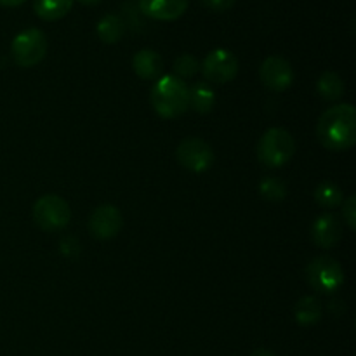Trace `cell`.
<instances>
[{
  "label": "cell",
  "mask_w": 356,
  "mask_h": 356,
  "mask_svg": "<svg viewBox=\"0 0 356 356\" xmlns=\"http://www.w3.org/2000/svg\"><path fill=\"white\" fill-rule=\"evenodd\" d=\"M313 197H315V202L322 209H336L344 200L343 190L334 181H323V183H320L315 188V195Z\"/></svg>",
  "instance_id": "d6986e66"
},
{
  "label": "cell",
  "mask_w": 356,
  "mask_h": 356,
  "mask_svg": "<svg viewBox=\"0 0 356 356\" xmlns=\"http://www.w3.org/2000/svg\"><path fill=\"white\" fill-rule=\"evenodd\" d=\"M343 238V229H341L339 219L334 214L318 216L312 225V240L320 249H332Z\"/></svg>",
  "instance_id": "8fae6325"
},
{
  "label": "cell",
  "mask_w": 356,
  "mask_h": 356,
  "mask_svg": "<svg viewBox=\"0 0 356 356\" xmlns=\"http://www.w3.org/2000/svg\"><path fill=\"white\" fill-rule=\"evenodd\" d=\"M316 138L329 152H348L356 143V111L350 103L330 106L316 122Z\"/></svg>",
  "instance_id": "6da1fadb"
},
{
  "label": "cell",
  "mask_w": 356,
  "mask_h": 356,
  "mask_svg": "<svg viewBox=\"0 0 356 356\" xmlns=\"http://www.w3.org/2000/svg\"><path fill=\"white\" fill-rule=\"evenodd\" d=\"M200 72V63L195 56L191 54H181L179 58L174 61V75L181 80H186L195 76Z\"/></svg>",
  "instance_id": "44dd1931"
},
{
  "label": "cell",
  "mask_w": 356,
  "mask_h": 356,
  "mask_svg": "<svg viewBox=\"0 0 356 356\" xmlns=\"http://www.w3.org/2000/svg\"><path fill=\"white\" fill-rule=\"evenodd\" d=\"M47 37L38 28H28L17 33L10 44V54L14 63L21 68H33L44 61L47 54Z\"/></svg>",
  "instance_id": "8992f818"
},
{
  "label": "cell",
  "mask_w": 356,
  "mask_h": 356,
  "mask_svg": "<svg viewBox=\"0 0 356 356\" xmlns=\"http://www.w3.org/2000/svg\"><path fill=\"white\" fill-rule=\"evenodd\" d=\"M176 159L183 169L202 174L214 165V149L200 138H186L176 148Z\"/></svg>",
  "instance_id": "ba28073f"
},
{
  "label": "cell",
  "mask_w": 356,
  "mask_h": 356,
  "mask_svg": "<svg viewBox=\"0 0 356 356\" xmlns=\"http://www.w3.org/2000/svg\"><path fill=\"white\" fill-rule=\"evenodd\" d=\"M82 6H96V3H99L101 0H79Z\"/></svg>",
  "instance_id": "484cf974"
},
{
  "label": "cell",
  "mask_w": 356,
  "mask_h": 356,
  "mask_svg": "<svg viewBox=\"0 0 356 356\" xmlns=\"http://www.w3.org/2000/svg\"><path fill=\"white\" fill-rule=\"evenodd\" d=\"M250 356H277V355L270 350H256Z\"/></svg>",
  "instance_id": "d4e9b609"
},
{
  "label": "cell",
  "mask_w": 356,
  "mask_h": 356,
  "mask_svg": "<svg viewBox=\"0 0 356 356\" xmlns=\"http://www.w3.org/2000/svg\"><path fill=\"white\" fill-rule=\"evenodd\" d=\"M124 218L115 205L104 204L96 207L89 218V232L97 240H111L120 233Z\"/></svg>",
  "instance_id": "30bf717a"
},
{
  "label": "cell",
  "mask_w": 356,
  "mask_h": 356,
  "mask_svg": "<svg viewBox=\"0 0 356 356\" xmlns=\"http://www.w3.org/2000/svg\"><path fill=\"white\" fill-rule=\"evenodd\" d=\"M207 9L216 10V13H222V10H228L235 6V0H202Z\"/></svg>",
  "instance_id": "603a6c76"
},
{
  "label": "cell",
  "mask_w": 356,
  "mask_h": 356,
  "mask_svg": "<svg viewBox=\"0 0 356 356\" xmlns=\"http://www.w3.org/2000/svg\"><path fill=\"white\" fill-rule=\"evenodd\" d=\"M138 6L149 19L176 21L186 13L190 0H138Z\"/></svg>",
  "instance_id": "7c38bea8"
},
{
  "label": "cell",
  "mask_w": 356,
  "mask_h": 356,
  "mask_svg": "<svg viewBox=\"0 0 356 356\" xmlns=\"http://www.w3.org/2000/svg\"><path fill=\"white\" fill-rule=\"evenodd\" d=\"M26 0H0V6L3 7H17L21 3H24Z\"/></svg>",
  "instance_id": "cb8c5ba5"
},
{
  "label": "cell",
  "mask_w": 356,
  "mask_h": 356,
  "mask_svg": "<svg viewBox=\"0 0 356 356\" xmlns=\"http://www.w3.org/2000/svg\"><path fill=\"white\" fill-rule=\"evenodd\" d=\"M305 278L320 294H334L344 285V270L334 257L318 256L308 263Z\"/></svg>",
  "instance_id": "277c9868"
},
{
  "label": "cell",
  "mask_w": 356,
  "mask_h": 356,
  "mask_svg": "<svg viewBox=\"0 0 356 356\" xmlns=\"http://www.w3.org/2000/svg\"><path fill=\"white\" fill-rule=\"evenodd\" d=\"M132 70L143 80H156L162 76L163 59L153 49H141L132 58Z\"/></svg>",
  "instance_id": "4fadbf2b"
},
{
  "label": "cell",
  "mask_w": 356,
  "mask_h": 356,
  "mask_svg": "<svg viewBox=\"0 0 356 356\" xmlns=\"http://www.w3.org/2000/svg\"><path fill=\"white\" fill-rule=\"evenodd\" d=\"M33 221L42 232L54 233L61 232L68 226L72 219V211H70L68 202L59 195H42L33 204Z\"/></svg>",
  "instance_id": "5b68a950"
},
{
  "label": "cell",
  "mask_w": 356,
  "mask_h": 356,
  "mask_svg": "<svg viewBox=\"0 0 356 356\" xmlns=\"http://www.w3.org/2000/svg\"><path fill=\"white\" fill-rule=\"evenodd\" d=\"M97 37L103 44H117L120 42V38L124 37L125 33V24L122 21L120 16L117 14H106L99 19L96 26Z\"/></svg>",
  "instance_id": "e0dca14e"
},
{
  "label": "cell",
  "mask_w": 356,
  "mask_h": 356,
  "mask_svg": "<svg viewBox=\"0 0 356 356\" xmlns=\"http://www.w3.org/2000/svg\"><path fill=\"white\" fill-rule=\"evenodd\" d=\"M190 106L200 115H207L216 106V90L209 82H195L190 87Z\"/></svg>",
  "instance_id": "5bb4252c"
},
{
  "label": "cell",
  "mask_w": 356,
  "mask_h": 356,
  "mask_svg": "<svg viewBox=\"0 0 356 356\" xmlns=\"http://www.w3.org/2000/svg\"><path fill=\"white\" fill-rule=\"evenodd\" d=\"M205 82L211 86H225L238 75V59L228 49H214L200 65Z\"/></svg>",
  "instance_id": "52a82bcc"
},
{
  "label": "cell",
  "mask_w": 356,
  "mask_h": 356,
  "mask_svg": "<svg viewBox=\"0 0 356 356\" xmlns=\"http://www.w3.org/2000/svg\"><path fill=\"white\" fill-rule=\"evenodd\" d=\"M294 318L301 327H312L322 318V302L315 296H305L294 308Z\"/></svg>",
  "instance_id": "9a60e30c"
},
{
  "label": "cell",
  "mask_w": 356,
  "mask_h": 356,
  "mask_svg": "<svg viewBox=\"0 0 356 356\" xmlns=\"http://www.w3.org/2000/svg\"><path fill=\"white\" fill-rule=\"evenodd\" d=\"M259 79L266 89L273 92H284L294 82V70L291 63L282 56H270L261 65Z\"/></svg>",
  "instance_id": "9c48e42d"
},
{
  "label": "cell",
  "mask_w": 356,
  "mask_h": 356,
  "mask_svg": "<svg viewBox=\"0 0 356 356\" xmlns=\"http://www.w3.org/2000/svg\"><path fill=\"white\" fill-rule=\"evenodd\" d=\"M296 153V139L287 129L271 127L257 143V159L270 169L287 165Z\"/></svg>",
  "instance_id": "3957f363"
},
{
  "label": "cell",
  "mask_w": 356,
  "mask_h": 356,
  "mask_svg": "<svg viewBox=\"0 0 356 356\" xmlns=\"http://www.w3.org/2000/svg\"><path fill=\"white\" fill-rule=\"evenodd\" d=\"M341 205H343L344 222H346L348 228H350L351 232H355L356 229V197L355 195H350L348 198H344Z\"/></svg>",
  "instance_id": "7402d4cb"
},
{
  "label": "cell",
  "mask_w": 356,
  "mask_h": 356,
  "mask_svg": "<svg viewBox=\"0 0 356 356\" xmlns=\"http://www.w3.org/2000/svg\"><path fill=\"white\" fill-rule=\"evenodd\" d=\"M75 0H33V10L40 19L58 21L72 10Z\"/></svg>",
  "instance_id": "2e32d148"
},
{
  "label": "cell",
  "mask_w": 356,
  "mask_h": 356,
  "mask_svg": "<svg viewBox=\"0 0 356 356\" xmlns=\"http://www.w3.org/2000/svg\"><path fill=\"white\" fill-rule=\"evenodd\" d=\"M149 103L159 117L172 120L186 113L190 108V87L176 75H163L156 79L152 87Z\"/></svg>",
  "instance_id": "7a4b0ae2"
},
{
  "label": "cell",
  "mask_w": 356,
  "mask_h": 356,
  "mask_svg": "<svg viewBox=\"0 0 356 356\" xmlns=\"http://www.w3.org/2000/svg\"><path fill=\"white\" fill-rule=\"evenodd\" d=\"M259 193L268 202H282L287 197V186L278 177H264L259 183Z\"/></svg>",
  "instance_id": "ffe728a7"
},
{
  "label": "cell",
  "mask_w": 356,
  "mask_h": 356,
  "mask_svg": "<svg viewBox=\"0 0 356 356\" xmlns=\"http://www.w3.org/2000/svg\"><path fill=\"white\" fill-rule=\"evenodd\" d=\"M316 92L325 101H339L344 94V82L336 72H323L316 82Z\"/></svg>",
  "instance_id": "ac0fdd59"
}]
</instances>
